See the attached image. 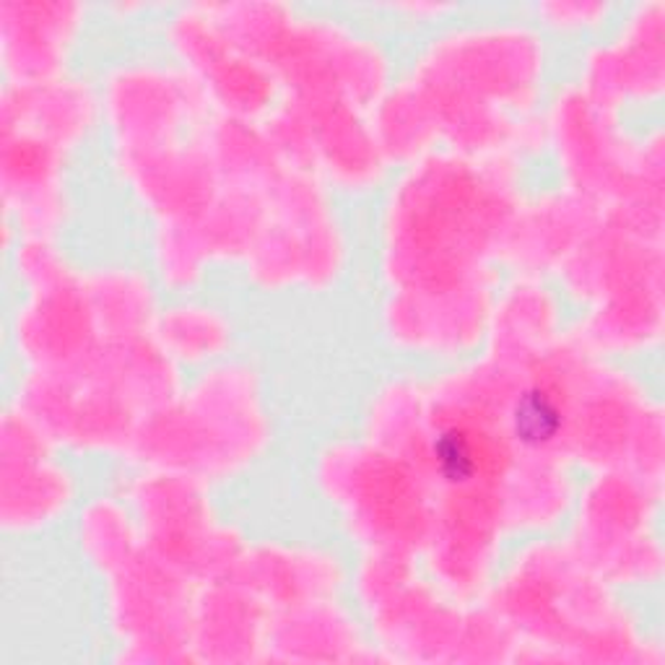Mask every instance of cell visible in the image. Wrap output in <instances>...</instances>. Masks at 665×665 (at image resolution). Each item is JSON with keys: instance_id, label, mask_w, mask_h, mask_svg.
<instances>
[{"instance_id": "cell-2", "label": "cell", "mask_w": 665, "mask_h": 665, "mask_svg": "<svg viewBox=\"0 0 665 665\" xmlns=\"http://www.w3.org/2000/svg\"><path fill=\"white\" fill-rule=\"evenodd\" d=\"M437 458H440L442 473L450 481H465L473 473V452L465 437H460L458 431L442 435L440 444H437Z\"/></svg>"}, {"instance_id": "cell-1", "label": "cell", "mask_w": 665, "mask_h": 665, "mask_svg": "<svg viewBox=\"0 0 665 665\" xmlns=\"http://www.w3.org/2000/svg\"><path fill=\"white\" fill-rule=\"evenodd\" d=\"M515 424H518V435L526 442H543L556 431L559 414L546 395L530 393L520 403L518 414H515Z\"/></svg>"}]
</instances>
